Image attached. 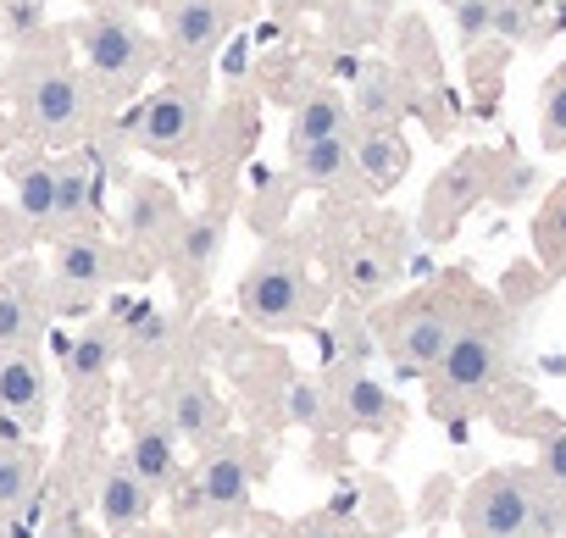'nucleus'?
<instances>
[{
  "label": "nucleus",
  "instance_id": "412c9836",
  "mask_svg": "<svg viewBox=\"0 0 566 538\" xmlns=\"http://www.w3.org/2000/svg\"><path fill=\"white\" fill-rule=\"evenodd\" d=\"M7 172H12L18 211L29 217V228L51 233L56 228V161L40 150H18V156H7Z\"/></svg>",
  "mask_w": 566,
  "mask_h": 538
},
{
  "label": "nucleus",
  "instance_id": "a211bd4d",
  "mask_svg": "<svg viewBox=\"0 0 566 538\" xmlns=\"http://www.w3.org/2000/svg\"><path fill=\"white\" fill-rule=\"evenodd\" d=\"M128 466H134V477L161 499V494H172L178 488V477H184V461H178V439L167 433V422L161 416H145V422H134V439H128V455H123Z\"/></svg>",
  "mask_w": 566,
  "mask_h": 538
},
{
  "label": "nucleus",
  "instance_id": "6e6552de",
  "mask_svg": "<svg viewBox=\"0 0 566 538\" xmlns=\"http://www.w3.org/2000/svg\"><path fill=\"white\" fill-rule=\"evenodd\" d=\"M206 128V89L200 78L161 84L139 112H134V145L156 161H189Z\"/></svg>",
  "mask_w": 566,
  "mask_h": 538
},
{
  "label": "nucleus",
  "instance_id": "39448f33",
  "mask_svg": "<svg viewBox=\"0 0 566 538\" xmlns=\"http://www.w3.org/2000/svg\"><path fill=\"white\" fill-rule=\"evenodd\" d=\"M73 45L84 56V78H90L95 101H123L161 67V40L145 34L128 12H112V7L84 18L73 29Z\"/></svg>",
  "mask_w": 566,
  "mask_h": 538
},
{
  "label": "nucleus",
  "instance_id": "4c0bfd02",
  "mask_svg": "<svg viewBox=\"0 0 566 538\" xmlns=\"http://www.w3.org/2000/svg\"><path fill=\"white\" fill-rule=\"evenodd\" d=\"M444 7H455V0H444Z\"/></svg>",
  "mask_w": 566,
  "mask_h": 538
},
{
  "label": "nucleus",
  "instance_id": "1a4fd4ad",
  "mask_svg": "<svg viewBox=\"0 0 566 538\" xmlns=\"http://www.w3.org/2000/svg\"><path fill=\"white\" fill-rule=\"evenodd\" d=\"M494 156H500V150H461L450 167H439V178L428 183V194H422V211H417V228H422V239L444 244V239H450V233L467 222V211H472L478 200H489Z\"/></svg>",
  "mask_w": 566,
  "mask_h": 538
},
{
  "label": "nucleus",
  "instance_id": "bb28decb",
  "mask_svg": "<svg viewBox=\"0 0 566 538\" xmlns=\"http://www.w3.org/2000/svg\"><path fill=\"white\" fill-rule=\"evenodd\" d=\"M45 334V306L23 289V278L0 284V350H34Z\"/></svg>",
  "mask_w": 566,
  "mask_h": 538
},
{
  "label": "nucleus",
  "instance_id": "4be33fe9",
  "mask_svg": "<svg viewBox=\"0 0 566 538\" xmlns=\"http://www.w3.org/2000/svg\"><path fill=\"white\" fill-rule=\"evenodd\" d=\"M350 84H356V95H350L356 123H400V112L411 106V84L395 67H356Z\"/></svg>",
  "mask_w": 566,
  "mask_h": 538
},
{
  "label": "nucleus",
  "instance_id": "f704fd0d",
  "mask_svg": "<svg viewBox=\"0 0 566 538\" xmlns=\"http://www.w3.org/2000/svg\"><path fill=\"white\" fill-rule=\"evenodd\" d=\"M283 416L301 422V428H328V389L295 378V383H290V400H283Z\"/></svg>",
  "mask_w": 566,
  "mask_h": 538
},
{
  "label": "nucleus",
  "instance_id": "7c9ffc66",
  "mask_svg": "<svg viewBox=\"0 0 566 538\" xmlns=\"http://www.w3.org/2000/svg\"><path fill=\"white\" fill-rule=\"evenodd\" d=\"M533 477H538V488L549 494V505L566 516V428L549 422V433L538 439V466H533Z\"/></svg>",
  "mask_w": 566,
  "mask_h": 538
},
{
  "label": "nucleus",
  "instance_id": "9d476101",
  "mask_svg": "<svg viewBox=\"0 0 566 538\" xmlns=\"http://www.w3.org/2000/svg\"><path fill=\"white\" fill-rule=\"evenodd\" d=\"M233 23H239L233 0H167L161 7V56L172 67H206L228 45Z\"/></svg>",
  "mask_w": 566,
  "mask_h": 538
},
{
  "label": "nucleus",
  "instance_id": "c85d7f7f",
  "mask_svg": "<svg viewBox=\"0 0 566 538\" xmlns=\"http://www.w3.org/2000/svg\"><path fill=\"white\" fill-rule=\"evenodd\" d=\"M533 255H538V266L549 278L566 273V183H555L544 194L538 217H533Z\"/></svg>",
  "mask_w": 566,
  "mask_h": 538
},
{
  "label": "nucleus",
  "instance_id": "a878e982",
  "mask_svg": "<svg viewBox=\"0 0 566 538\" xmlns=\"http://www.w3.org/2000/svg\"><path fill=\"white\" fill-rule=\"evenodd\" d=\"M395 278H400V255L395 250H384L373 239L345 250V289H350V300H378V295L395 289Z\"/></svg>",
  "mask_w": 566,
  "mask_h": 538
},
{
  "label": "nucleus",
  "instance_id": "20e7f679",
  "mask_svg": "<svg viewBox=\"0 0 566 538\" xmlns=\"http://www.w3.org/2000/svg\"><path fill=\"white\" fill-rule=\"evenodd\" d=\"M239 312H244L250 328H266V334H290V328L317 323L323 284L312 278L301 244L277 239V244H266L244 266V278H239Z\"/></svg>",
  "mask_w": 566,
  "mask_h": 538
},
{
  "label": "nucleus",
  "instance_id": "7ed1b4c3",
  "mask_svg": "<svg viewBox=\"0 0 566 538\" xmlns=\"http://www.w3.org/2000/svg\"><path fill=\"white\" fill-rule=\"evenodd\" d=\"M467 538H560L566 516L538 488L533 466H494L461 494Z\"/></svg>",
  "mask_w": 566,
  "mask_h": 538
},
{
  "label": "nucleus",
  "instance_id": "2f4dec72",
  "mask_svg": "<svg viewBox=\"0 0 566 538\" xmlns=\"http://www.w3.org/2000/svg\"><path fill=\"white\" fill-rule=\"evenodd\" d=\"M45 34V0H0V45L29 51Z\"/></svg>",
  "mask_w": 566,
  "mask_h": 538
},
{
  "label": "nucleus",
  "instance_id": "2eb2a0df",
  "mask_svg": "<svg viewBox=\"0 0 566 538\" xmlns=\"http://www.w3.org/2000/svg\"><path fill=\"white\" fill-rule=\"evenodd\" d=\"M350 156H356V178L373 194H389L411 172V145H406L400 123H356L350 128Z\"/></svg>",
  "mask_w": 566,
  "mask_h": 538
},
{
  "label": "nucleus",
  "instance_id": "cd10ccee",
  "mask_svg": "<svg viewBox=\"0 0 566 538\" xmlns=\"http://www.w3.org/2000/svg\"><path fill=\"white\" fill-rule=\"evenodd\" d=\"M40 488V455L23 439H0V516L29 505Z\"/></svg>",
  "mask_w": 566,
  "mask_h": 538
},
{
  "label": "nucleus",
  "instance_id": "58836bf2",
  "mask_svg": "<svg viewBox=\"0 0 566 538\" xmlns=\"http://www.w3.org/2000/svg\"><path fill=\"white\" fill-rule=\"evenodd\" d=\"M306 7H312V0H306Z\"/></svg>",
  "mask_w": 566,
  "mask_h": 538
},
{
  "label": "nucleus",
  "instance_id": "f257e3e1",
  "mask_svg": "<svg viewBox=\"0 0 566 538\" xmlns=\"http://www.w3.org/2000/svg\"><path fill=\"white\" fill-rule=\"evenodd\" d=\"M511 317L494 306V300H472V312L461 317L455 339L444 345L439 367L428 372L433 378V411L439 416H455L467 405H478L489 389H500L505 367H511Z\"/></svg>",
  "mask_w": 566,
  "mask_h": 538
},
{
  "label": "nucleus",
  "instance_id": "f3484780",
  "mask_svg": "<svg viewBox=\"0 0 566 538\" xmlns=\"http://www.w3.org/2000/svg\"><path fill=\"white\" fill-rule=\"evenodd\" d=\"M222 239H228V217H222V211H200V217H184V222H178V233H172V244H167V261H172V273L184 278L189 295L206 289L211 266H217V255H222Z\"/></svg>",
  "mask_w": 566,
  "mask_h": 538
},
{
  "label": "nucleus",
  "instance_id": "4468645a",
  "mask_svg": "<svg viewBox=\"0 0 566 538\" xmlns=\"http://www.w3.org/2000/svg\"><path fill=\"white\" fill-rule=\"evenodd\" d=\"M0 416L18 422V428H45L51 372L34 350H0Z\"/></svg>",
  "mask_w": 566,
  "mask_h": 538
},
{
  "label": "nucleus",
  "instance_id": "b1692460",
  "mask_svg": "<svg viewBox=\"0 0 566 538\" xmlns=\"http://www.w3.org/2000/svg\"><path fill=\"white\" fill-rule=\"evenodd\" d=\"M290 178H295V183H306V189H345V183L356 178L350 134H339V139H317V145L290 150Z\"/></svg>",
  "mask_w": 566,
  "mask_h": 538
},
{
  "label": "nucleus",
  "instance_id": "0eeeda50",
  "mask_svg": "<svg viewBox=\"0 0 566 538\" xmlns=\"http://www.w3.org/2000/svg\"><path fill=\"white\" fill-rule=\"evenodd\" d=\"M128 273H139V261L128 244H106L95 233H67L56 239V255H51V289H56V306H90L101 300L112 284H123Z\"/></svg>",
  "mask_w": 566,
  "mask_h": 538
},
{
  "label": "nucleus",
  "instance_id": "c756f323",
  "mask_svg": "<svg viewBox=\"0 0 566 538\" xmlns=\"http://www.w3.org/2000/svg\"><path fill=\"white\" fill-rule=\"evenodd\" d=\"M538 139H544V150L566 156V62L538 89Z\"/></svg>",
  "mask_w": 566,
  "mask_h": 538
},
{
  "label": "nucleus",
  "instance_id": "5701e85b",
  "mask_svg": "<svg viewBox=\"0 0 566 538\" xmlns=\"http://www.w3.org/2000/svg\"><path fill=\"white\" fill-rule=\"evenodd\" d=\"M350 128H356L350 101H345L339 89H312V95L295 106V117H290V150L317 145V139H339V134H350Z\"/></svg>",
  "mask_w": 566,
  "mask_h": 538
},
{
  "label": "nucleus",
  "instance_id": "e433bc0d",
  "mask_svg": "<svg viewBox=\"0 0 566 538\" xmlns=\"http://www.w3.org/2000/svg\"><path fill=\"white\" fill-rule=\"evenodd\" d=\"M295 538H350V527H345L339 516H312V521H306Z\"/></svg>",
  "mask_w": 566,
  "mask_h": 538
},
{
  "label": "nucleus",
  "instance_id": "9b49d317",
  "mask_svg": "<svg viewBox=\"0 0 566 538\" xmlns=\"http://www.w3.org/2000/svg\"><path fill=\"white\" fill-rule=\"evenodd\" d=\"M161 422L189 450H211L217 439H228V405L200 367H178L161 378Z\"/></svg>",
  "mask_w": 566,
  "mask_h": 538
},
{
  "label": "nucleus",
  "instance_id": "393cba45",
  "mask_svg": "<svg viewBox=\"0 0 566 538\" xmlns=\"http://www.w3.org/2000/svg\"><path fill=\"white\" fill-rule=\"evenodd\" d=\"M123 356V328L117 323H84L73 339H67V378L78 389L101 383L112 372V361Z\"/></svg>",
  "mask_w": 566,
  "mask_h": 538
},
{
  "label": "nucleus",
  "instance_id": "aec40b11",
  "mask_svg": "<svg viewBox=\"0 0 566 538\" xmlns=\"http://www.w3.org/2000/svg\"><path fill=\"white\" fill-rule=\"evenodd\" d=\"M95 510H101V521H106L112 532H134V527H145V521H150V510H156V494H150V488L134 477V466H128V461H112V466L101 472Z\"/></svg>",
  "mask_w": 566,
  "mask_h": 538
},
{
  "label": "nucleus",
  "instance_id": "ea45409f",
  "mask_svg": "<svg viewBox=\"0 0 566 538\" xmlns=\"http://www.w3.org/2000/svg\"><path fill=\"white\" fill-rule=\"evenodd\" d=\"M161 7H167V0H161Z\"/></svg>",
  "mask_w": 566,
  "mask_h": 538
},
{
  "label": "nucleus",
  "instance_id": "f03ea898",
  "mask_svg": "<svg viewBox=\"0 0 566 538\" xmlns=\"http://www.w3.org/2000/svg\"><path fill=\"white\" fill-rule=\"evenodd\" d=\"M472 300H478L472 284L450 273V278H439L433 289H422V295L389 306V312L378 317V345H384V356H389L400 372L428 378V372L439 367L444 345L455 339L461 317L472 312Z\"/></svg>",
  "mask_w": 566,
  "mask_h": 538
},
{
  "label": "nucleus",
  "instance_id": "ddd939ff",
  "mask_svg": "<svg viewBox=\"0 0 566 538\" xmlns=\"http://www.w3.org/2000/svg\"><path fill=\"white\" fill-rule=\"evenodd\" d=\"M250 483H255L250 444H239V439H217L211 450H200L195 488H200V505H206L217 521H233V516L250 505Z\"/></svg>",
  "mask_w": 566,
  "mask_h": 538
},
{
  "label": "nucleus",
  "instance_id": "473e14b6",
  "mask_svg": "<svg viewBox=\"0 0 566 538\" xmlns=\"http://www.w3.org/2000/svg\"><path fill=\"white\" fill-rule=\"evenodd\" d=\"M489 34H500V40H511V45L538 40V12H533V0H489Z\"/></svg>",
  "mask_w": 566,
  "mask_h": 538
},
{
  "label": "nucleus",
  "instance_id": "dca6fc26",
  "mask_svg": "<svg viewBox=\"0 0 566 538\" xmlns=\"http://www.w3.org/2000/svg\"><path fill=\"white\" fill-rule=\"evenodd\" d=\"M184 211H178V194L156 178H134L128 183V200H123V239L134 250H167L172 233H178Z\"/></svg>",
  "mask_w": 566,
  "mask_h": 538
},
{
  "label": "nucleus",
  "instance_id": "72a5a7b5",
  "mask_svg": "<svg viewBox=\"0 0 566 538\" xmlns=\"http://www.w3.org/2000/svg\"><path fill=\"white\" fill-rule=\"evenodd\" d=\"M538 183V172L527 167V161H516L511 150L505 156H494V178H489V200H500V205H516L527 189Z\"/></svg>",
  "mask_w": 566,
  "mask_h": 538
},
{
  "label": "nucleus",
  "instance_id": "423d86ee",
  "mask_svg": "<svg viewBox=\"0 0 566 538\" xmlns=\"http://www.w3.org/2000/svg\"><path fill=\"white\" fill-rule=\"evenodd\" d=\"M95 89L67 56H40L23 73V123L40 145H73L90 134L95 117Z\"/></svg>",
  "mask_w": 566,
  "mask_h": 538
},
{
  "label": "nucleus",
  "instance_id": "6ab92c4d",
  "mask_svg": "<svg viewBox=\"0 0 566 538\" xmlns=\"http://www.w3.org/2000/svg\"><path fill=\"white\" fill-rule=\"evenodd\" d=\"M95 211H101V178H95V161L90 156H62L56 161V239L67 233H90L95 228Z\"/></svg>",
  "mask_w": 566,
  "mask_h": 538
},
{
  "label": "nucleus",
  "instance_id": "c9c22d12",
  "mask_svg": "<svg viewBox=\"0 0 566 538\" xmlns=\"http://www.w3.org/2000/svg\"><path fill=\"white\" fill-rule=\"evenodd\" d=\"M455 34H461V51H472L483 34H489V0H455Z\"/></svg>",
  "mask_w": 566,
  "mask_h": 538
},
{
  "label": "nucleus",
  "instance_id": "f8f14e48",
  "mask_svg": "<svg viewBox=\"0 0 566 538\" xmlns=\"http://www.w3.org/2000/svg\"><path fill=\"white\" fill-rule=\"evenodd\" d=\"M323 389H328V428H345V433H400V422H406V405L378 378H367L361 367H339Z\"/></svg>",
  "mask_w": 566,
  "mask_h": 538
}]
</instances>
